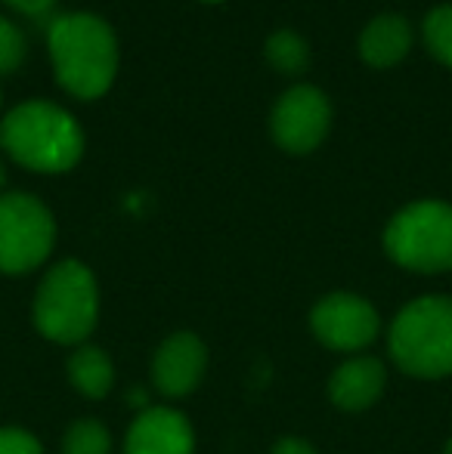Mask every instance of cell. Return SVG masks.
Instances as JSON below:
<instances>
[{
	"instance_id": "1",
	"label": "cell",
	"mask_w": 452,
	"mask_h": 454,
	"mask_svg": "<svg viewBox=\"0 0 452 454\" xmlns=\"http://www.w3.org/2000/svg\"><path fill=\"white\" fill-rule=\"evenodd\" d=\"M50 59L56 78L78 99H99L109 93L118 72V43L112 28L93 12H66L50 22Z\"/></svg>"
},
{
	"instance_id": "2",
	"label": "cell",
	"mask_w": 452,
	"mask_h": 454,
	"mask_svg": "<svg viewBox=\"0 0 452 454\" xmlns=\"http://www.w3.org/2000/svg\"><path fill=\"white\" fill-rule=\"evenodd\" d=\"M0 145L12 161L37 174H66L84 155V133L53 102H22L0 121Z\"/></svg>"
},
{
	"instance_id": "3",
	"label": "cell",
	"mask_w": 452,
	"mask_h": 454,
	"mask_svg": "<svg viewBox=\"0 0 452 454\" xmlns=\"http://www.w3.org/2000/svg\"><path fill=\"white\" fill-rule=\"evenodd\" d=\"M391 356L412 377L452 374V300L418 297L393 318Z\"/></svg>"
},
{
	"instance_id": "4",
	"label": "cell",
	"mask_w": 452,
	"mask_h": 454,
	"mask_svg": "<svg viewBox=\"0 0 452 454\" xmlns=\"http://www.w3.org/2000/svg\"><path fill=\"white\" fill-rule=\"evenodd\" d=\"M99 294L93 272L78 260L53 266L35 297V325L47 340L81 343L97 325Z\"/></svg>"
},
{
	"instance_id": "5",
	"label": "cell",
	"mask_w": 452,
	"mask_h": 454,
	"mask_svg": "<svg viewBox=\"0 0 452 454\" xmlns=\"http://www.w3.org/2000/svg\"><path fill=\"white\" fill-rule=\"evenodd\" d=\"M385 247L393 263L412 272L452 270V204L416 201L391 220Z\"/></svg>"
},
{
	"instance_id": "6",
	"label": "cell",
	"mask_w": 452,
	"mask_h": 454,
	"mask_svg": "<svg viewBox=\"0 0 452 454\" xmlns=\"http://www.w3.org/2000/svg\"><path fill=\"white\" fill-rule=\"evenodd\" d=\"M56 223L31 195H0V272L22 275L50 257Z\"/></svg>"
},
{
	"instance_id": "7",
	"label": "cell",
	"mask_w": 452,
	"mask_h": 454,
	"mask_svg": "<svg viewBox=\"0 0 452 454\" xmlns=\"http://www.w3.org/2000/svg\"><path fill=\"white\" fill-rule=\"evenodd\" d=\"M270 127L273 139L285 152L304 155V152H313L326 139L329 127H332V106H329L326 93L316 90V87H291L273 108Z\"/></svg>"
},
{
	"instance_id": "8",
	"label": "cell",
	"mask_w": 452,
	"mask_h": 454,
	"mask_svg": "<svg viewBox=\"0 0 452 454\" xmlns=\"http://www.w3.org/2000/svg\"><path fill=\"white\" fill-rule=\"evenodd\" d=\"M313 334L320 343L338 353H356L366 349L369 343L378 337V312L372 303L356 294H332V297L320 300L310 316Z\"/></svg>"
},
{
	"instance_id": "9",
	"label": "cell",
	"mask_w": 452,
	"mask_h": 454,
	"mask_svg": "<svg viewBox=\"0 0 452 454\" xmlns=\"http://www.w3.org/2000/svg\"><path fill=\"white\" fill-rule=\"evenodd\" d=\"M205 343L195 334L189 331L170 334L158 347L155 362H152V380H155L158 393L170 395V399L193 393L205 374Z\"/></svg>"
},
{
	"instance_id": "10",
	"label": "cell",
	"mask_w": 452,
	"mask_h": 454,
	"mask_svg": "<svg viewBox=\"0 0 452 454\" xmlns=\"http://www.w3.org/2000/svg\"><path fill=\"white\" fill-rule=\"evenodd\" d=\"M193 427L174 408H146L124 442V454H193Z\"/></svg>"
},
{
	"instance_id": "11",
	"label": "cell",
	"mask_w": 452,
	"mask_h": 454,
	"mask_svg": "<svg viewBox=\"0 0 452 454\" xmlns=\"http://www.w3.org/2000/svg\"><path fill=\"white\" fill-rule=\"evenodd\" d=\"M385 364L372 356H360V359L344 362L338 371L332 374V383H329V393H332V402L344 411H362V408L375 405L385 389Z\"/></svg>"
},
{
	"instance_id": "12",
	"label": "cell",
	"mask_w": 452,
	"mask_h": 454,
	"mask_svg": "<svg viewBox=\"0 0 452 454\" xmlns=\"http://www.w3.org/2000/svg\"><path fill=\"white\" fill-rule=\"evenodd\" d=\"M409 47H412L409 22H406L403 16H393V12L372 19L360 37V53L372 68L397 66V62L409 53Z\"/></svg>"
},
{
	"instance_id": "13",
	"label": "cell",
	"mask_w": 452,
	"mask_h": 454,
	"mask_svg": "<svg viewBox=\"0 0 452 454\" xmlns=\"http://www.w3.org/2000/svg\"><path fill=\"white\" fill-rule=\"evenodd\" d=\"M68 380L75 389L87 395V399H103L115 383V368L109 356L97 347H81L68 359Z\"/></svg>"
},
{
	"instance_id": "14",
	"label": "cell",
	"mask_w": 452,
	"mask_h": 454,
	"mask_svg": "<svg viewBox=\"0 0 452 454\" xmlns=\"http://www.w3.org/2000/svg\"><path fill=\"white\" fill-rule=\"evenodd\" d=\"M266 59L282 74H297L307 68L310 47L295 31H276V35H270V41H266Z\"/></svg>"
},
{
	"instance_id": "15",
	"label": "cell",
	"mask_w": 452,
	"mask_h": 454,
	"mask_svg": "<svg viewBox=\"0 0 452 454\" xmlns=\"http://www.w3.org/2000/svg\"><path fill=\"white\" fill-rule=\"evenodd\" d=\"M109 433L99 420H78L62 439V454H109Z\"/></svg>"
},
{
	"instance_id": "16",
	"label": "cell",
	"mask_w": 452,
	"mask_h": 454,
	"mask_svg": "<svg viewBox=\"0 0 452 454\" xmlns=\"http://www.w3.org/2000/svg\"><path fill=\"white\" fill-rule=\"evenodd\" d=\"M424 41H428L431 53L452 68V6H437L428 19H424Z\"/></svg>"
},
{
	"instance_id": "17",
	"label": "cell",
	"mask_w": 452,
	"mask_h": 454,
	"mask_svg": "<svg viewBox=\"0 0 452 454\" xmlns=\"http://www.w3.org/2000/svg\"><path fill=\"white\" fill-rule=\"evenodd\" d=\"M25 59V37L10 19L0 16V74H10Z\"/></svg>"
},
{
	"instance_id": "18",
	"label": "cell",
	"mask_w": 452,
	"mask_h": 454,
	"mask_svg": "<svg viewBox=\"0 0 452 454\" xmlns=\"http://www.w3.org/2000/svg\"><path fill=\"white\" fill-rule=\"evenodd\" d=\"M0 454H44V449L31 433L6 427V430H0Z\"/></svg>"
},
{
	"instance_id": "19",
	"label": "cell",
	"mask_w": 452,
	"mask_h": 454,
	"mask_svg": "<svg viewBox=\"0 0 452 454\" xmlns=\"http://www.w3.org/2000/svg\"><path fill=\"white\" fill-rule=\"evenodd\" d=\"M6 6H12L16 12L22 16H31V19H47L53 12L56 0H4Z\"/></svg>"
},
{
	"instance_id": "20",
	"label": "cell",
	"mask_w": 452,
	"mask_h": 454,
	"mask_svg": "<svg viewBox=\"0 0 452 454\" xmlns=\"http://www.w3.org/2000/svg\"><path fill=\"white\" fill-rule=\"evenodd\" d=\"M270 454H316V449L304 439H282V442L273 445Z\"/></svg>"
},
{
	"instance_id": "21",
	"label": "cell",
	"mask_w": 452,
	"mask_h": 454,
	"mask_svg": "<svg viewBox=\"0 0 452 454\" xmlns=\"http://www.w3.org/2000/svg\"><path fill=\"white\" fill-rule=\"evenodd\" d=\"M4 180H6V170H4V164H0V185H4Z\"/></svg>"
},
{
	"instance_id": "22",
	"label": "cell",
	"mask_w": 452,
	"mask_h": 454,
	"mask_svg": "<svg viewBox=\"0 0 452 454\" xmlns=\"http://www.w3.org/2000/svg\"><path fill=\"white\" fill-rule=\"evenodd\" d=\"M447 454H452V439H449V445H447Z\"/></svg>"
},
{
	"instance_id": "23",
	"label": "cell",
	"mask_w": 452,
	"mask_h": 454,
	"mask_svg": "<svg viewBox=\"0 0 452 454\" xmlns=\"http://www.w3.org/2000/svg\"><path fill=\"white\" fill-rule=\"evenodd\" d=\"M205 4H220V0H205Z\"/></svg>"
}]
</instances>
